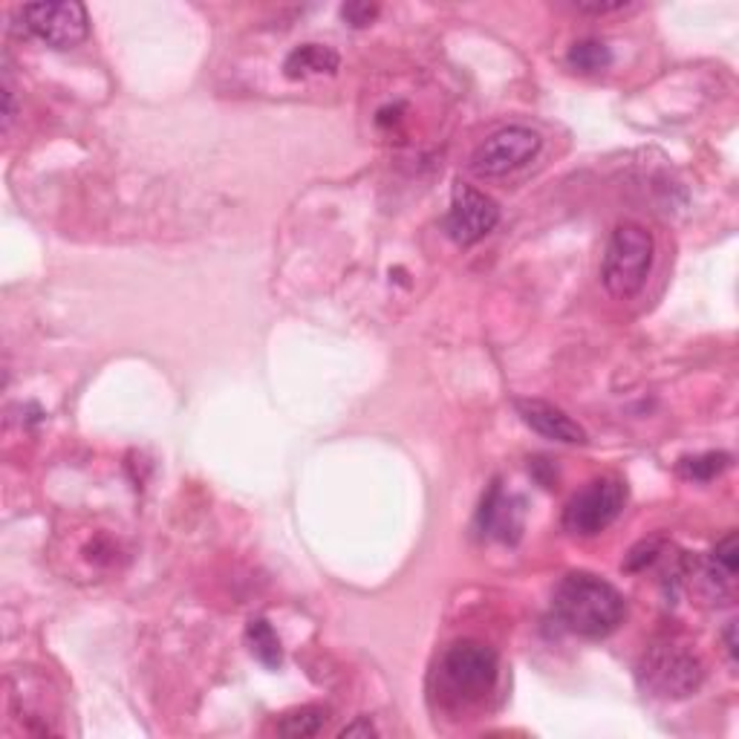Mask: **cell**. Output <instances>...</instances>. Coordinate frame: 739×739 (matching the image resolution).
<instances>
[{"label": "cell", "mask_w": 739, "mask_h": 739, "mask_svg": "<svg viewBox=\"0 0 739 739\" xmlns=\"http://www.w3.org/2000/svg\"><path fill=\"white\" fill-rule=\"evenodd\" d=\"M21 18L26 30L39 41H44L53 50H73L87 39L90 21H87V9L76 0H64V3H30L21 9Z\"/></svg>", "instance_id": "obj_7"}, {"label": "cell", "mask_w": 739, "mask_h": 739, "mask_svg": "<svg viewBox=\"0 0 739 739\" xmlns=\"http://www.w3.org/2000/svg\"><path fill=\"white\" fill-rule=\"evenodd\" d=\"M537 151H541V137L532 128L511 124V128L491 133L474 151L471 171L477 176H482V180H497V176H506L511 171L529 165L537 156Z\"/></svg>", "instance_id": "obj_6"}, {"label": "cell", "mask_w": 739, "mask_h": 739, "mask_svg": "<svg viewBox=\"0 0 739 739\" xmlns=\"http://www.w3.org/2000/svg\"><path fill=\"white\" fill-rule=\"evenodd\" d=\"M728 465H731V457H728V454H702V457L694 459H682V471H685L691 480L708 482L714 480L717 474H722Z\"/></svg>", "instance_id": "obj_16"}, {"label": "cell", "mask_w": 739, "mask_h": 739, "mask_svg": "<svg viewBox=\"0 0 739 739\" xmlns=\"http://www.w3.org/2000/svg\"><path fill=\"white\" fill-rule=\"evenodd\" d=\"M500 222V208L491 197H486L482 191L471 188V185L459 183L454 188V199H450V211L445 217V231L457 246H474L480 243L482 237L491 235L495 226Z\"/></svg>", "instance_id": "obj_8"}, {"label": "cell", "mask_w": 739, "mask_h": 739, "mask_svg": "<svg viewBox=\"0 0 739 739\" xmlns=\"http://www.w3.org/2000/svg\"><path fill=\"white\" fill-rule=\"evenodd\" d=\"M376 725L370 722V719H359V722L347 725L341 731V737H376Z\"/></svg>", "instance_id": "obj_19"}, {"label": "cell", "mask_w": 739, "mask_h": 739, "mask_svg": "<svg viewBox=\"0 0 739 739\" xmlns=\"http://www.w3.org/2000/svg\"><path fill=\"white\" fill-rule=\"evenodd\" d=\"M653 237L639 222H621L612 231L601 263V281L612 297L639 295L653 269Z\"/></svg>", "instance_id": "obj_3"}, {"label": "cell", "mask_w": 739, "mask_h": 739, "mask_svg": "<svg viewBox=\"0 0 739 739\" xmlns=\"http://www.w3.org/2000/svg\"><path fill=\"white\" fill-rule=\"evenodd\" d=\"M341 67V58L333 46L324 44H304L292 50L283 62V76L286 78H306V76H333Z\"/></svg>", "instance_id": "obj_10"}, {"label": "cell", "mask_w": 739, "mask_h": 739, "mask_svg": "<svg viewBox=\"0 0 739 739\" xmlns=\"http://www.w3.org/2000/svg\"><path fill=\"white\" fill-rule=\"evenodd\" d=\"M737 578V534L728 532L722 541L714 546L710 552V566H708V580L717 584V580H731Z\"/></svg>", "instance_id": "obj_15"}, {"label": "cell", "mask_w": 739, "mask_h": 739, "mask_svg": "<svg viewBox=\"0 0 739 739\" xmlns=\"http://www.w3.org/2000/svg\"><path fill=\"white\" fill-rule=\"evenodd\" d=\"M557 621L575 635L604 639L624 621L627 604L612 584L593 572H569L552 593Z\"/></svg>", "instance_id": "obj_1"}, {"label": "cell", "mask_w": 739, "mask_h": 739, "mask_svg": "<svg viewBox=\"0 0 739 739\" xmlns=\"http://www.w3.org/2000/svg\"><path fill=\"white\" fill-rule=\"evenodd\" d=\"M514 407H518L520 420L526 422L534 434H541L543 439H552V443H564V445L587 443V431L572 420L569 413L555 407V404L541 402V399H518Z\"/></svg>", "instance_id": "obj_9"}, {"label": "cell", "mask_w": 739, "mask_h": 739, "mask_svg": "<svg viewBox=\"0 0 739 739\" xmlns=\"http://www.w3.org/2000/svg\"><path fill=\"white\" fill-rule=\"evenodd\" d=\"M578 12H593V15H604V12H618V9H627L624 0H612V3H575Z\"/></svg>", "instance_id": "obj_18"}, {"label": "cell", "mask_w": 739, "mask_h": 739, "mask_svg": "<svg viewBox=\"0 0 739 739\" xmlns=\"http://www.w3.org/2000/svg\"><path fill=\"white\" fill-rule=\"evenodd\" d=\"M627 503V486L616 477H598L572 497L564 509V529L580 537L604 532L621 514Z\"/></svg>", "instance_id": "obj_5"}, {"label": "cell", "mask_w": 739, "mask_h": 739, "mask_svg": "<svg viewBox=\"0 0 739 739\" xmlns=\"http://www.w3.org/2000/svg\"><path fill=\"white\" fill-rule=\"evenodd\" d=\"M376 15H379L376 3H347V7H341V18L350 26H367V23L376 21Z\"/></svg>", "instance_id": "obj_17"}, {"label": "cell", "mask_w": 739, "mask_h": 739, "mask_svg": "<svg viewBox=\"0 0 739 739\" xmlns=\"http://www.w3.org/2000/svg\"><path fill=\"white\" fill-rule=\"evenodd\" d=\"M500 659L482 641H457L439 662V691L454 705H477L497 685Z\"/></svg>", "instance_id": "obj_2"}, {"label": "cell", "mask_w": 739, "mask_h": 739, "mask_svg": "<svg viewBox=\"0 0 739 739\" xmlns=\"http://www.w3.org/2000/svg\"><path fill=\"white\" fill-rule=\"evenodd\" d=\"M520 500L500 495V488H491V495L482 503V526L491 534H497L500 541H514L520 534V509H514Z\"/></svg>", "instance_id": "obj_11"}, {"label": "cell", "mask_w": 739, "mask_h": 739, "mask_svg": "<svg viewBox=\"0 0 739 739\" xmlns=\"http://www.w3.org/2000/svg\"><path fill=\"white\" fill-rule=\"evenodd\" d=\"M566 62H569L572 69H578V73H601V69H607L612 64V53L604 41L587 39L572 44Z\"/></svg>", "instance_id": "obj_12"}, {"label": "cell", "mask_w": 739, "mask_h": 739, "mask_svg": "<svg viewBox=\"0 0 739 739\" xmlns=\"http://www.w3.org/2000/svg\"><path fill=\"white\" fill-rule=\"evenodd\" d=\"M246 639L252 644V653L258 655L267 667H278V664H281V641H278L275 630L269 627V621H263V618L249 621Z\"/></svg>", "instance_id": "obj_14"}, {"label": "cell", "mask_w": 739, "mask_h": 739, "mask_svg": "<svg viewBox=\"0 0 739 739\" xmlns=\"http://www.w3.org/2000/svg\"><path fill=\"white\" fill-rule=\"evenodd\" d=\"M722 639H725V653H728L731 664H737V621H728Z\"/></svg>", "instance_id": "obj_20"}, {"label": "cell", "mask_w": 739, "mask_h": 739, "mask_svg": "<svg viewBox=\"0 0 739 739\" xmlns=\"http://www.w3.org/2000/svg\"><path fill=\"white\" fill-rule=\"evenodd\" d=\"M635 676L650 696L685 699V696L699 691L705 671H702V662L691 650L678 648V644H653L648 653L641 655Z\"/></svg>", "instance_id": "obj_4"}, {"label": "cell", "mask_w": 739, "mask_h": 739, "mask_svg": "<svg viewBox=\"0 0 739 739\" xmlns=\"http://www.w3.org/2000/svg\"><path fill=\"white\" fill-rule=\"evenodd\" d=\"M327 725V710L324 708H315V705H306V708H297L292 710V714H286V717L278 722V733H283V737H292V739H304V737H315V733H320V728Z\"/></svg>", "instance_id": "obj_13"}]
</instances>
